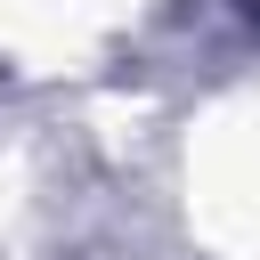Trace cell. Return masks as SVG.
Instances as JSON below:
<instances>
[{
    "instance_id": "6da1fadb",
    "label": "cell",
    "mask_w": 260,
    "mask_h": 260,
    "mask_svg": "<svg viewBox=\"0 0 260 260\" xmlns=\"http://www.w3.org/2000/svg\"><path fill=\"white\" fill-rule=\"evenodd\" d=\"M252 8H260V0H252Z\"/></svg>"
}]
</instances>
